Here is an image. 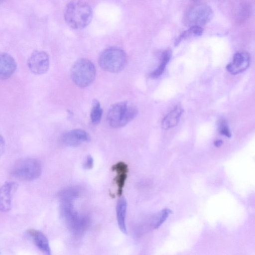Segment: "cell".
Returning a JSON list of instances; mask_svg holds the SVG:
<instances>
[{"mask_svg": "<svg viewBox=\"0 0 255 255\" xmlns=\"http://www.w3.org/2000/svg\"><path fill=\"white\" fill-rule=\"evenodd\" d=\"M61 213L70 231L76 236L83 234L88 228L89 218L79 214L73 206V201L76 198L72 195H61Z\"/></svg>", "mask_w": 255, "mask_h": 255, "instance_id": "cell-1", "label": "cell"}, {"mask_svg": "<svg viewBox=\"0 0 255 255\" xmlns=\"http://www.w3.org/2000/svg\"><path fill=\"white\" fill-rule=\"evenodd\" d=\"M64 19L69 27L81 29L89 25L93 17L91 6L84 0H72L64 10Z\"/></svg>", "mask_w": 255, "mask_h": 255, "instance_id": "cell-2", "label": "cell"}, {"mask_svg": "<svg viewBox=\"0 0 255 255\" xmlns=\"http://www.w3.org/2000/svg\"><path fill=\"white\" fill-rule=\"evenodd\" d=\"M137 113V109L128 102H120L110 108L107 114V121L111 127L119 128L132 121Z\"/></svg>", "mask_w": 255, "mask_h": 255, "instance_id": "cell-3", "label": "cell"}, {"mask_svg": "<svg viewBox=\"0 0 255 255\" xmlns=\"http://www.w3.org/2000/svg\"><path fill=\"white\" fill-rule=\"evenodd\" d=\"M127 63V56L122 49L112 47L104 50L99 58L100 66L104 70L111 73H118L122 71Z\"/></svg>", "mask_w": 255, "mask_h": 255, "instance_id": "cell-4", "label": "cell"}, {"mask_svg": "<svg viewBox=\"0 0 255 255\" xmlns=\"http://www.w3.org/2000/svg\"><path fill=\"white\" fill-rule=\"evenodd\" d=\"M71 76L73 82L81 88L91 85L96 76V68L93 63L87 59H80L72 66Z\"/></svg>", "mask_w": 255, "mask_h": 255, "instance_id": "cell-5", "label": "cell"}, {"mask_svg": "<svg viewBox=\"0 0 255 255\" xmlns=\"http://www.w3.org/2000/svg\"><path fill=\"white\" fill-rule=\"evenodd\" d=\"M42 167L40 161L34 158H24L18 161L13 166L11 174L22 181H29L38 178L41 175Z\"/></svg>", "mask_w": 255, "mask_h": 255, "instance_id": "cell-6", "label": "cell"}, {"mask_svg": "<svg viewBox=\"0 0 255 255\" xmlns=\"http://www.w3.org/2000/svg\"><path fill=\"white\" fill-rule=\"evenodd\" d=\"M213 16V11L210 6L206 4L197 5L188 11L184 18L185 23L189 26H201L210 21Z\"/></svg>", "mask_w": 255, "mask_h": 255, "instance_id": "cell-7", "label": "cell"}, {"mask_svg": "<svg viewBox=\"0 0 255 255\" xmlns=\"http://www.w3.org/2000/svg\"><path fill=\"white\" fill-rule=\"evenodd\" d=\"M27 65L30 71L35 75L45 74L49 67L48 54L43 51H35L29 57Z\"/></svg>", "mask_w": 255, "mask_h": 255, "instance_id": "cell-8", "label": "cell"}, {"mask_svg": "<svg viewBox=\"0 0 255 255\" xmlns=\"http://www.w3.org/2000/svg\"><path fill=\"white\" fill-rule=\"evenodd\" d=\"M18 187L14 182H7L0 187V210L7 212L11 208L13 194Z\"/></svg>", "mask_w": 255, "mask_h": 255, "instance_id": "cell-9", "label": "cell"}, {"mask_svg": "<svg viewBox=\"0 0 255 255\" xmlns=\"http://www.w3.org/2000/svg\"><path fill=\"white\" fill-rule=\"evenodd\" d=\"M64 144L70 147H76L90 140V136L85 130L75 129L63 134L61 137Z\"/></svg>", "mask_w": 255, "mask_h": 255, "instance_id": "cell-10", "label": "cell"}, {"mask_svg": "<svg viewBox=\"0 0 255 255\" xmlns=\"http://www.w3.org/2000/svg\"><path fill=\"white\" fill-rule=\"evenodd\" d=\"M250 58L246 52L236 53L231 63L227 65L226 68L232 74H238L245 71L249 66Z\"/></svg>", "mask_w": 255, "mask_h": 255, "instance_id": "cell-11", "label": "cell"}, {"mask_svg": "<svg viewBox=\"0 0 255 255\" xmlns=\"http://www.w3.org/2000/svg\"><path fill=\"white\" fill-rule=\"evenodd\" d=\"M15 59L6 53H0V80L9 78L16 69Z\"/></svg>", "mask_w": 255, "mask_h": 255, "instance_id": "cell-12", "label": "cell"}, {"mask_svg": "<svg viewBox=\"0 0 255 255\" xmlns=\"http://www.w3.org/2000/svg\"><path fill=\"white\" fill-rule=\"evenodd\" d=\"M112 170L116 172L117 175L114 178V181L118 188L117 195L121 196L127 178L128 166L124 162L120 161L114 164L112 166Z\"/></svg>", "mask_w": 255, "mask_h": 255, "instance_id": "cell-13", "label": "cell"}, {"mask_svg": "<svg viewBox=\"0 0 255 255\" xmlns=\"http://www.w3.org/2000/svg\"><path fill=\"white\" fill-rule=\"evenodd\" d=\"M35 246L43 253L51 255V249L48 240L45 235L41 231L31 229L27 231Z\"/></svg>", "mask_w": 255, "mask_h": 255, "instance_id": "cell-14", "label": "cell"}, {"mask_svg": "<svg viewBox=\"0 0 255 255\" xmlns=\"http://www.w3.org/2000/svg\"><path fill=\"white\" fill-rule=\"evenodd\" d=\"M183 109L179 106H176L170 111L163 119L161 127L165 130L169 129L176 126L179 122Z\"/></svg>", "mask_w": 255, "mask_h": 255, "instance_id": "cell-15", "label": "cell"}, {"mask_svg": "<svg viewBox=\"0 0 255 255\" xmlns=\"http://www.w3.org/2000/svg\"><path fill=\"white\" fill-rule=\"evenodd\" d=\"M127 208V201L125 198H120L116 206V215L119 227L124 234H127L126 225V215Z\"/></svg>", "mask_w": 255, "mask_h": 255, "instance_id": "cell-16", "label": "cell"}, {"mask_svg": "<svg viewBox=\"0 0 255 255\" xmlns=\"http://www.w3.org/2000/svg\"><path fill=\"white\" fill-rule=\"evenodd\" d=\"M171 56V51L167 49L162 54L161 62L159 66L154 71L150 73L151 77L156 78L160 76L163 72L166 64L169 61Z\"/></svg>", "mask_w": 255, "mask_h": 255, "instance_id": "cell-17", "label": "cell"}, {"mask_svg": "<svg viewBox=\"0 0 255 255\" xmlns=\"http://www.w3.org/2000/svg\"><path fill=\"white\" fill-rule=\"evenodd\" d=\"M103 110L101 107L100 102L97 100H94L92 103L91 111V120L93 124H98L101 120Z\"/></svg>", "mask_w": 255, "mask_h": 255, "instance_id": "cell-18", "label": "cell"}, {"mask_svg": "<svg viewBox=\"0 0 255 255\" xmlns=\"http://www.w3.org/2000/svg\"><path fill=\"white\" fill-rule=\"evenodd\" d=\"M171 211L168 209L163 210L160 213L156 215L153 219L152 227L153 229L158 228L166 220Z\"/></svg>", "mask_w": 255, "mask_h": 255, "instance_id": "cell-19", "label": "cell"}, {"mask_svg": "<svg viewBox=\"0 0 255 255\" xmlns=\"http://www.w3.org/2000/svg\"><path fill=\"white\" fill-rule=\"evenodd\" d=\"M219 129L220 132L222 134L228 137H230L231 136V133L229 128L224 120H222L220 122Z\"/></svg>", "mask_w": 255, "mask_h": 255, "instance_id": "cell-20", "label": "cell"}, {"mask_svg": "<svg viewBox=\"0 0 255 255\" xmlns=\"http://www.w3.org/2000/svg\"><path fill=\"white\" fill-rule=\"evenodd\" d=\"M194 36H201L203 32V29L200 26L193 25L190 27Z\"/></svg>", "mask_w": 255, "mask_h": 255, "instance_id": "cell-21", "label": "cell"}, {"mask_svg": "<svg viewBox=\"0 0 255 255\" xmlns=\"http://www.w3.org/2000/svg\"><path fill=\"white\" fill-rule=\"evenodd\" d=\"M94 165V159L91 155H88L84 163V167L86 169H90Z\"/></svg>", "mask_w": 255, "mask_h": 255, "instance_id": "cell-22", "label": "cell"}, {"mask_svg": "<svg viewBox=\"0 0 255 255\" xmlns=\"http://www.w3.org/2000/svg\"><path fill=\"white\" fill-rule=\"evenodd\" d=\"M5 146V141L3 137L0 135V157L4 151Z\"/></svg>", "mask_w": 255, "mask_h": 255, "instance_id": "cell-23", "label": "cell"}, {"mask_svg": "<svg viewBox=\"0 0 255 255\" xmlns=\"http://www.w3.org/2000/svg\"><path fill=\"white\" fill-rule=\"evenodd\" d=\"M222 144L223 141L221 140H217L214 142V145L217 147L220 146Z\"/></svg>", "mask_w": 255, "mask_h": 255, "instance_id": "cell-24", "label": "cell"}, {"mask_svg": "<svg viewBox=\"0 0 255 255\" xmlns=\"http://www.w3.org/2000/svg\"><path fill=\"white\" fill-rule=\"evenodd\" d=\"M3 0H0V3Z\"/></svg>", "mask_w": 255, "mask_h": 255, "instance_id": "cell-25", "label": "cell"}]
</instances>
